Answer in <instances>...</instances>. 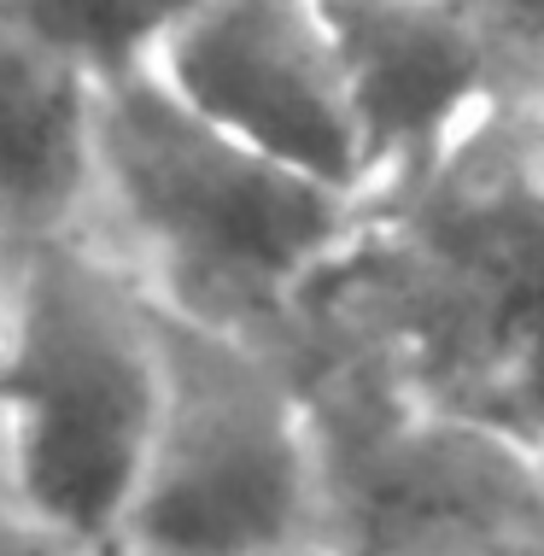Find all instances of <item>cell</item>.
Here are the masks:
<instances>
[{
  "label": "cell",
  "mask_w": 544,
  "mask_h": 556,
  "mask_svg": "<svg viewBox=\"0 0 544 556\" xmlns=\"http://www.w3.org/2000/svg\"><path fill=\"white\" fill-rule=\"evenodd\" d=\"M293 340L544 445V100H492L433 164L363 193Z\"/></svg>",
  "instance_id": "obj_1"
},
{
  "label": "cell",
  "mask_w": 544,
  "mask_h": 556,
  "mask_svg": "<svg viewBox=\"0 0 544 556\" xmlns=\"http://www.w3.org/2000/svg\"><path fill=\"white\" fill-rule=\"evenodd\" d=\"M357 223V193L246 147L193 112L153 59L100 83V188L88 235L159 305L287 345L299 299Z\"/></svg>",
  "instance_id": "obj_2"
},
{
  "label": "cell",
  "mask_w": 544,
  "mask_h": 556,
  "mask_svg": "<svg viewBox=\"0 0 544 556\" xmlns=\"http://www.w3.org/2000/svg\"><path fill=\"white\" fill-rule=\"evenodd\" d=\"M159 305L94 235L12 258L0 317V486L65 545L117 551L159 422Z\"/></svg>",
  "instance_id": "obj_3"
},
{
  "label": "cell",
  "mask_w": 544,
  "mask_h": 556,
  "mask_svg": "<svg viewBox=\"0 0 544 556\" xmlns=\"http://www.w3.org/2000/svg\"><path fill=\"white\" fill-rule=\"evenodd\" d=\"M316 445V516L340 556H544V445L322 340H287Z\"/></svg>",
  "instance_id": "obj_4"
},
{
  "label": "cell",
  "mask_w": 544,
  "mask_h": 556,
  "mask_svg": "<svg viewBox=\"0 0 544 556\" xmlns=\"http://www.w3.org/2000/svg\"><path fill=\"white\" fill-rule=\"evenodd\" d=\"M159 352L164 393L124 556H223L322 539L311 410L293 357L170 305H159Z\"/></svg>",
  "instance_id": "obj_5"
},
{
  "label": "cell",
  "mask_w": 544,
  "mask_h": 556,
  "mask_svg": "<svg viewBox=\"0 0 544 556\" xmlns=\"http://www.w3.org/2000/svg\"><path fill=\"white\" fill-rule=\"evenodd\" d=\"M153 71L246 147L363 200V141L322 0H193Z\"/></svg>",
  "instance_id": "obj_6"
},
{
  "label": "cell",
  "mask_w": 544,
  "mask_h": 556,
  "mask_svg": "<svg viewBox=\"0 0 544 556\" xmlns=\"http://www.w3.org/2000/svg\"><path fill=\"white\" fill-rule=\"evenodd\" d=\"M363 141V193L433 164L492 100H509L451 0H322Z\"/></svg>",
  "instance_id": "obj_7"
},
{
  "label": "cell",
  "mask_w": 544,
  "mask_h": 556,
  "mask_svg": "<svg viewBox=\"0 0 544 556\" xmlns=\"http://www.w3.org/2000/svg\"><path fill=\"white\" fill-rule=\"evenodd\" d=\"M100 188V77L0 12V252L88 235Z\"/></svg>",
  "instance_id": "obj_8"
},
{
  "label": "cell",
  "mask_w": 544,
  "mask_h": 556,
  "mask_svg": "<svg viewBox=\"0 0 544 556\" xmlns=\"http://www.w3.org/2000/svg\"><path fill=\"white\" fill-rule=\"evenodd\" d=\"M188 7L193 0H0V12H12L48 48L88 65L100 83L147 65Z\"/></svg>",
  "instance_id": "obj_9"
},
{
  "label": "cell",
  "mask_w": 544,
  "mask_h": 556,
  "mask_svg": "<svg viewBox=\"0 0 544 556\" xmlns=\"http://www.w3.org/2000/svg\"><path fill=\"white\" fill-rule=\"evenodd\" d=\"M509 100H544V0H451Z\"/></svg>",
  "instance_id": "obj_10"
},
{
  "label": "cell",
  "mask_w": 544,
  "mask_h": 556,
  "mask_svg": "<svg viewBox=\"0 0 544 556\" xmlns=\"http://www.w3.org/2000/svg\"><path fill=\"white\" fill-rule=\"evenodd\" d=\"M59 545H65V539H53L48 528H36L24 509L0 504V556H53Z\"/></svg>",
  "instance_id": "obj_11"
},
{
  "label": "cell",
  "mask_w": 544,
  "mask_h": 556,
  "mask_svg": "<svg viewBox=\"0 0 544 556\" xmlns=\"http://www.w3.org/2000/svg\"><path fill=\"white\" fill-rule=\"evenodd\" d=\"M223 556H340L322 539H293V545H258V551H223Z\"/></svg>",
  "instance_id": "obj_12"
},
{
  "label": "cell",
  "mask_w": 544,
  "mask_h": 556,
  "mask_svg": "<svg viewBox=\"0 0 544 556\" xmlns=\"http://www.w3.org/2000/svg\"><path fill=\"white\" fill-rule=\"evenodd\" d=\"M7 276H12V264H7V252H0V317H7ZM0 504H7V486H0Z\"/></svg>",
  "instance_id": "obj_13"
},
{
  "label": "cell",
  "mask_w": 544,
  "mask_h": 556,
  "mask_svg": "<svg viewBox=\"0 0 544 556\" xmlns=\"http://www.w3.org/2000/svg\"><path fill=\"white\" fill-rule=\"evenodd\" d=\"M53 556H117V551H83V545H59Z\"/></svg>",
  "instance_id": "obj_14"
}]
</instances>
